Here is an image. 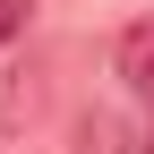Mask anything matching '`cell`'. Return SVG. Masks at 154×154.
<instances>
[{
    "label": "cell",
    "instance_id": "cell-1",
    "mask_svg": "<svg viewBox=\"0 0 154 154\" xmlns=\"http://www.w3.org/2000/svg\"><path fill=\"white\" fill-rule=\"evenodd\" d=\"M77 154H137V137H128L120 111H86L77 120Z\"/></svg>",
    "mask_w": 154,
    "mask_h": 154
},
{
    "label": "cell",
    "instance_id": "cell-2",
    "mask_svg": "<svg viewBox=\"0 0 154 154\" xmlns=\"http://www.w3.org/2000/svg\"><path fill=\"white\" fill-rule=\"evenodd\" d=\"M120 77L154 103V26H128V34H120Z\"/></svg>",
    "mask_w": 154,
    "mask_h": 154
},
{
    "label": "cell",
    "instance_id": "cell-3",
    "mask_svg": "<svg viewBox=\"0 0 154 154\" xmlns=\"http://www.w3.org/2000/svg\"><path fill=\"white\" fill-rule=\"evenodd\" d=\"M26 17H34V0H0V43H17V34H26Z\"/></svg>",
    "mask_w": 154,
    "mask_h": 154
},
{
    "label": "cell",
    "instance_id": "cell-4",
    "mask_svg": "<svg viewBox=\"0 0 154 154\" xmlns=\"http://www.w3.org/2000/svg\"><path fill=\"white\" fill-rule=\"evenodd\" d=\"M137 154H154V128H146V137H137Z\"/></svg>",
    "mask_w": 154,
    "mask_h": 154
}]
</instances>
